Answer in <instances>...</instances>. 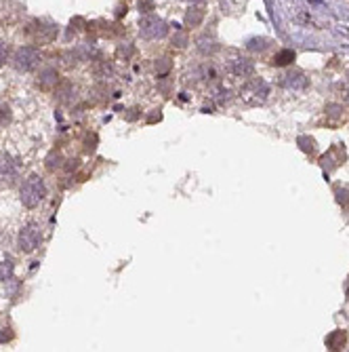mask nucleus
Here are the masks:
<instances>
[{
    "label": "nucleus",
    "mask_w": 349,
    "mask_h": 352,
    "mask_svg": "<svg viewBox=\"0 0 349 352\" xmlns=\"http://www.w3.org/2000/svg\"><path fill=\"white\" fill-rule=\"evenodd\" d=\"M44 196H47V186H44L40 175H30V177L21 183L19 198L28 209L38 207L40 202L44 200Z\"/></svg>",
    "instance_id": "1"
},
{
    "label": "nucleus",
    "mask_w": 349,
    "mask_h": 352,
    "mask_svg": "<svg viewBox=\"0 0 349 352\" xmlns=\"http://www.w3.org/2000/svg\"><path fill=\"white\" fill-rule=\"evenodd\" d=\"M42 243V228L38 224H25L21 230H19V236H17V247L23 253H32L40 247Z\"/></svg>",
    "instance_id": "2"
},
{
    "label": "nucleus",
    "mask_w": 349,
    "mask_h": 352,
    "mask_svg": "<svg viewBox=\"0 0 349 352\" xmlns=\"http://www.w3.org/2000/svg\"><path fill=\"white\" fill-rule=\"evenodd\" d=\"M40 61H42L40 51L36 47H19L13 55V66L19 72H32L40 66Z\"/></svg>",
    "instance_id": "3"
},
{
    "label": "nucleus",
    "mask_w": 349,
    "mask_h": 352,
    "mask_svg": "<svg viewBox=\"0 0 349 352\" xmlns=\"http://www.w3.org/2000/svg\"><path fill=\"white\" fill-rule=\"evenodd\" d=\"M240 95H242V99L248 105H259V103H263L267 99V95H270V87H267V83L261 81V78H253V81L242 87Z\"/></svg>",
    "instance_id": "4"
},
{
    "label": "nucleus",
    "mask_w": 349,
    "mask_h": 352,
    "mask_svg": "<svg viewBox=\"0 0 349 352\" xmlns=\"http://www.w3.org/2000/svg\"><path fill=\"white\" fill-rule=\"evenodd\" d=\"M168 32V25L164 19H160V17H154V15H147L143 17L141 23H139V34L145 40H158V38H164Z\"/></svg>",
    "instance_id": "5"
},
{
    "label": "nucleus",
    "mask_w": 349,
    "mask_h": 352,
    "mask_svg": "<svg viewBox=\"0 0 349 352\" xmlns=\"http://www.w3.org/2000/svg\"><path fill=\"white\" fill-rule=\"evenodd\" d=\"M280 85L284 87V89H292V91H303L307 89V76L299 72V70H292V72H286L284 76H280Z\"/></svg>",
    "instance_id": "6"
},
{
    "label": "nucleus",
    "mask_w": 349,
    "mask_h": 352,
    "mask_svg": "<svg viewBox=\"0 0 349 352\" xmlns=\"http://www.w3.org/2000/svg\"><path fill=\"white\" fill-rule=\"evenodd\" d=\"M320 163H322V167L324 169H337L341 163H345V148L343 146H339V144H335L330 150L320 158Z\"/></svg>",
    "instance_id": "7"
},
{
    "label": "nucleus",
    "mask_w": 349,
    "mask_h": 352,
    "mask_svg": "<svg viewBox=\"0 0 349 352\" xmlns=\"http://www.w3.org/2000/svg\"><path fill=\"white\" fill-rule=\"evenodd\" d=\"M36 30H34V38L38 42H53L57 38V25L55 23H44V21H36Z\"/></svg>",
    "instance_id": "8"
},
{
    "label": "nucleus",
    "mask_w": 349,
    "mask_h": 352,
    "mask_svg": "<svg viewBox=\"0 0 349 352\" xmlns=\"http://www.w3.org/2000/svg\"><path fill=\"white\" fill-rule=\"evenodd\" d=\"M229 72L238 76V78H248V76H253L255 72V64L250 59L246 57H238L234 61H229Z\"/></svg>",
    "instance_id": "9"
},
{
    "label": "nucleus",
    "mask_w": 349,
    "mask_h": 352,
    "mask_svg": "<svg viewBox=\"0 0 349 352\" xmlns=\"http://www.w3.org/2000/svg\"><path fill=\"white\" fill-rule=\"evenodd\" d=\"M38 87L44 91H51V89H55V87L59 85V74H57V70L55 68H42L40 70V74H38Z\"/></svg>",
    "instance_id": "10"
},
{
    "label": "nucleus",
    "mask_w": 349,
    "mask_h": 352,
    "mask_svg": "<svg viewBox=\"0 0 349 352\" xmlns=\"http://www.w3.org/2000/svg\"><path fill=\"white\" fill-rule=\"evenodd\" d=\"M17 177V165L8 154H0V181L11 183Z\"/></svg>",
    "instance_id": "11"
},
{
    "label": "nucleus",
    "mask_w": 349,
    "mask_h": 352,
    "mask_svg": "<svg viewBox=\"0 0 349 352\" xmlns=\"http://www.w3.org/2000/svg\"><path fill=\"white\" fill-rule=\"evenodd\" d=\"M324 116H326V125H328V127H339V125H343L345 118H347L345 112H343V105H339V103L326 105Z\"/></svg>",
    "instance_id": "12"
},
{
    "label": "nucleus",
    "mask_w": 349,
    "mask_h": 352,
    "mask_svg": "<svg viewBox=\"0 0 349 352\" xmlns=\"http://www.w3.org/2000/svg\"><path fill=\"white\" fill-rule=\"evenodd\" d=\"M345 344H347V333L341 331V329L333 331V333H330V336L326 338V348H328V350H343Z\"/></svg>",
    "instance_id": "13"
},
{
    "label": "nucleus",
    "mask_w": 349,
    "mask_h": 352,
    "mask_svg": "<svg viewBox=\"0 0 349 352\" xmlns=\"http://www.w3.org/2000/svg\"><path fill=\"white\" fill-rule=\"evenodd\" d=\"M202 19H204V8H200V6H192L185 15V23L190 25V28H198Z\"/></svg>",
    "instance_id": "14"
},
{
    "label": "nucleus",
    "mask_w": 349,
    "mask_h": 352,
    "mask_svg": "<svg viewBox=\"0 0 349 352\" xmlns=\"http://www.w3.org/2000/svg\"><path fill=\"white\" fill-rule=\"evenodd\" d=\"M292 61H294V51L282 49L280 53H276V55H274L272 64H274V66H288V64H292Z\"/></svg>",
    "instance_id": "15"
},
{
    "label": "nucleus",
    "mask_w": 349,
    "mask_h": 352,
    "mask_svg": "<svg viewBox=\"0 0 349 352\" xmlns=\"http://www.w3.org/2000/svg\"><path fill=\"white\" fill-rule=\"evenodd\" d=\"M13 272H15V266H13V262L8 260V258H2L0 260V283H4V280H8L13 276Z\"/></svg>",
    "instance_id": "16"
},
{
    "label": "nucleus",
    "mask_w": 349,
    "mask_h": 352,
    "mask_svg": "<svg viewBox=\"0 0 349 352\" xmlns=\"http://www.w3.org/2000/svg\"><path fill=\"white\" fill-rule=\"evenodd\" d=\"M198 51L202 53V55H212V53L217 51V42H214L212 38H209V36H202L198 40Z\"/></svg>",
    "instance_id": "17"
},
{
    "label": "nucleus",
    "mask_w": 349,
    "mask_h": 352,
    "mask_svg": "<svg viewBox=\"0 0 349 352\" xmlns=\"http://www.w3.org/2000/svg\"><path fill=\"white\" fill-rule=\"evenodd\" d=\"M297 144H299V148L305 154H316V139H311V137H307V135H301L299 139H297Z\"/></svg>",
    "instance_id": "18"
},
{
    "label": "nucleus",
    "mask_w": 349,
    "mask_h": 352,
    "mask_svg": "<svg viewBox=\"0 0 349 352\" xmlns=\"http://www.w3.org/2000/svg\"><path fill=\"white\" fill-rule=\"evenodd\" d=\"M57 95H59V101L70 103V101H71V95H76V89H74V87H71V83H64V85L59 87Z\"/></svg>",
    "instance_id": "19"
},
{
    "label": "nucleus",
    "mask_w": 349,
    "mask_h": 352,
    "mask_svg": "<svg viewBox=\"0 0 349 352\" xmlns=\"http://www.w3.org/2000/svg\"><path fill=\"white\" fill-rule=\"evenodd\" d=\"M173 45H177L179 49L187 47V34L179 28V25H175V36H173Z\"/></svg>",
    "instance_id": "20"
},
{
    "label": "nucleus",
    "mask_w": 349,
    "mask_h": 352,
    "mask_svg": "<svg viewBox=\"0 0 349 352\" xmlns=\"http://www.w3.org/2000/svg\"><path fill=\"white\" fill-rule=\"evenodd\" d=\"M61 163H64V158H61V154H59V152H51V156L47 158V167H49L51 171L59 169V167H61Z\"/></svg>",
    "instance_id": "21"
},
{
    "label": "nucleus",
    "mask_w": 349,
    "mask_h": 352,
    "mask_svg": "<svg viewBox=\"0 0 349 352\" xmlns=\"http://www.w3.org/2000/svg\"><path fill=\"white\" fill-rule=\"evenodd\" d=\"M11 118H13L11 108L8 105H0V127H6L11 122Z\"/></svg>",
    "instance_id": "22"
},
{
    "label": "nucleus",
    "mask_w": 349,
    "mask_h": 352,
    "mask_svg": "<svg viewBox=\"0 0 349 352\" xmlns=\"http://www.w3.org/2000/svg\"><path fill=\"white\" fill-rule=\"evenodd\" d=\"M267 42H270L267 38H253L246 47H248L250 51H263V49H267Z\"/></svg>",
    "instance_id": "23"
},
{
    "label": "nucleus",
    "mask_w": 349,
    "mask_h": 352,
    "mask_svg": "<svg viewBox=\"0 0 349 352\" xmlns=\"http://www.w3.org/2000/svg\"><path fill=\"white\" fill-rule=\"evenodd\" d=\"M168 70H171V59H160L158 64H156V74L158 76H164V74H168Z\"/></svg>",
    "instance_id": "24"
},
{
    "label": "nucleus",
    "mask_w": 349,
    "mask_h": 352,
    "mask_svg": "<svg viewBox=\"0 0 349 352\" xmlns=\"http://www.w3.org/2000/svg\"><path fill=\"white\" fill-rule=\"evenodd\" d=\"M95 74L99 76V78H107V76L112 74V66H107V64H99V66L95 68Z\"/></svg>",
    "instance_id": "25"
},
{
    "label": "nucleus",
    "mask_w": 349,
    "mask_h": 352,
    "mask_svg": "<svg viewBox=\"0 0 349 352\" xmlns=\"http://www.w3.org/2000/svg\"><path fill=\"white\" fill-rule=\"evenodd\" d=\"M337 200L341 202L343 207H347L349 205V190H341V188H339L337 190Z\"/></svg>",
    "instance_id": "26"
},
{
    "label": "nucleus",
    "mask_w": 349,
    "mask_h": 352,
    "mask_svg": "<svg viewBox=\"0 0 349 352\" xmlns=\"http://www.w3.org/2000/svg\"><path fill=\"white\" fill-rule=\"evenodd\" d=\"M133 51H135V49H133L129 42H127V45H120V47H118V57H131Z\"/></svg>",
    "instance_id": "27"
},
{
    "label": "nucleus",
    "mask_w": 349,
    "mask_h": 352,
    "mask_svg": "<svg viewBox=\"0 0 349 352\" xmlns=\"http://www.w3.org/2000/svg\"><path fill=\"white\" fill-rule=\"evenodd\" d=\"M8 59V45L4 40H0V64H6Z\"/></svg>",
    "instance_id": "28"
},
{
    "label": "nucleus",
    "mask_w": 349,
    "mask_h": 352,
    "mask_svg": "<svg viewBox=\"0 0 349 352\" xmlns=\"http://www.w3.org/2000/svg\"><path fill=\"white\" fill-rule=\"evenodd\" d=\"M8 340H13L11 329H2V333H0V342H8Z\"/></svg>",
    "instance_id": "29"
},
{
    "label": "nucleus",
    "mask_w": 349,
    "mask_h": 352,
    "mask_svg": "<svg viewBox=\"0 0 349 352\" xmlns=\"http://www.w3.org/2000/svg\"><path fill=\"white\" fill-rule=\"evenodd\" d=\"M343 101L349 105V85H345V87H343Z\"/></svg>",
    "instance_id": "30"
},
{
    "label": "nucleus",
    "mask_w": 349,
    "mask_h": 352,
    "mask_svg": "<svg viewBox=\"0 0 349 352\" xmlns=\"http://www.w3.org/2000/svg\"><path fill=\"white\" fill-rule=\"evenodd\" d=\"M160 118H162V114H160V112H154V114H151V116L147 118V122H156V120H160Z\"/></svg>",
    "instance_id": "31"
},
{
    "label": "nucleus",
    "mask_w": 349,
    "mask_h": 352,
    "mask_svg": "<svg viewBox=\"0 0 349 352\" xmlns=\"http://www.w3.org/2000/svg\"><path fill=\"white\" fill-rule=\"evenodd\" d=\"M139 8H151V0H143V2H139Z\"/></svg>",
    "instance_id": "32"
},
{
    "label": "nucleus",
    "mask_w": 349,
    "mask_h": 352,
    "mask_svg": "<svg viewBox=\"0 0 349 352\" xmlns=\"http://www.w3.org/2000/svg\"><path fill=\"white\" fill-rule=\"evenodd\" d=\"M190 2H204V0H190Z\"/></svg>",
    "instance_id": "33"
},
{
    "label": "nucleus",
    "mask_w": 349,
    "mask_h": 352,
    "mask_svg": "<svg viewBox=\"0 0 349 352\" xmlns=\"http://www.w3.org/2000/svg\"><path fill=\"white\" fill-rule=\"evenodd\" d=\"M347 295H349V280H347Z\"/></svg>",
    "instance_id": "34"
}]
</instances>
